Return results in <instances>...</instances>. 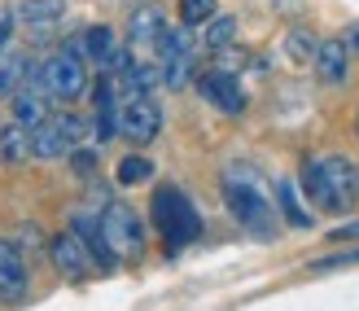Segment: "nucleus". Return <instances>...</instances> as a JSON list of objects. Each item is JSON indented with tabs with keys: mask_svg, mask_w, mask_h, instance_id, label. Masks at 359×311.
<instances>
[{
	"mask_svg": "<svg viewBox=\"0 0 359 311\" xmlns=\"http://www.w3.org/2000/svg\"><path fill=\"white\" fill-rule=\"evenodd\" d=\"M101 237H105V246H110V254L123 263H136L140 254H145V246H149V237H145V219H140L128 202H110L101 215Z\"/></svg>",
	"mask_w": 359,
	"mask_h": 311,
	"instance_id": "nucleus-8",
	"label": "nucleus"
},
{
	"mask_svg": "<svg viewBox=\"0 0 359 311\" xmlns=\"http://www.w3.org/2000/svg\"><path fill=\"white\" fill-rule=\"evenodd\" d=\"M355 127H359V119H355Z\"/></svg>",
	"mask_w": 359,
	"mask_h": 311,
	"instance_id": "nucleus-29",
	"label": "nucleus"
},
{
	"mask_svg": "<svg viewBox=\"0 0 359 311\" xmlns=\"http://www.w3.org/2000/svg\"><path fill=\"white\" fill-rule=\"evenodd\" d=\"M48 263H53V272H57L62 281H70V285H79V281H88V277L97 272L93 259H88V250H83V241H79L70 228L57 232V237L48 241Z\"/></svg>",
	"mask_w": 359,
	"mask_h": 311,
	"instance_id": "nucleus-10",
	"label": "nucleus"
},
{
	"mask_svg": "<svg viewBox=\"0 0 359 311\" xmlns=\"http://www.w3.org/2000/svg\"><path fill=\"white\" fill-rule=\"evenodd\" d=\"M316 79L325 88H342L351 79V53H346V40H320L316 44Z\"/></svg>",
	"mask_w": 359,
	"mask_h": 311,
	"instance_id": "nucleus-12",
	"label": "nucleus"
},
{
	"mask_svg": "<svg viewBox=\"0 0 359 311\" xmlns=\"http://www.w3.org/2000/svg\"><path fill=\"white\" fill-rule=\"evenodd\" d=\"M219 193H224L228 215L237 219L245 232H255V237H272L276 232V206H272V197L263 193L259 180H250L245 171H228Z\"/></svg>",
	"mask_w": 359,
	"mask_h": 311,
	"instance_id": "nucleus-2",
	"label": "nucleus"
},
{
	"mask_svg": "<svg viewBox=\"0 0 359 311\" xmlns=\"http://www.w3.org/2000/svg\"><path fill=\"white\" fill-rule=\"evenodd\" d=\"M114 180L123 189H136V185H149L154 180V162L145 154H128V158H118V167H114Z\"/></svg>",
	"mask_w": 359,
	"mask_h": 311,
	"instance_id": "nucleus-20",
	"label": "nucleus"
},
{
	"mask_svg": "<svg viewBox=\"0 0 359 311\" xmlns=\"http://www.w3.org/2000/svg\"><path fill=\"white\" fill-rule=\"evenodd\" d=\"M70 167H75L79 176H93L97 171V150H75L70 154Z\"/></svg>",
	"mask_w": 359,
	"mask_h": 311,
	"instance_id": "nucleus-24",
	"label": "nucleus"
},
{
	"mask_svg": "<svg viewBox=\"0 0 359 311\" xmlns=\"http://www.w3.org/2000/svg\"><path fill=\"white\" fill-rule=\"evenodd\" d=\"M35 75V66L27 53H18V48H5L0 53V97H13V93H22V88L31 84Z\"/></svg>",
	"mask_w": 359,
	"mask_h": 311,
	"instance_id": "nucleus-16",
	"label": "nucleus"
},
{
	"mask_svg": "<svg viewBox=\"0 0 359 311\" xmlns=\"http://www.w3.org/2000/svg\"><path fill=\"white\" fill-rule=\"evenodd\" d=\"M88 136H93V119H88V114H75V110L48 114L31 132V158L35 162H62V158H70L75 150H83Z\"/></svg>",
	"mask_w": 359,
	"mask_h": 311,
	"instance_id": "nucleus-5",
	"label": "nucleus"
},
{
	"mask_svg": "<svg viewBox=\"0 0 359 311\" xmlns=\"http://www.w3.org/2000/svg\"><path fill=\"white\" fill-rule=\"evenodd\" d=\"M232 40H237V18H232V13H215L206 22V31H202V48L224 53V48H232Z\"/></svg>",
	"mask_w": 359,
	"mask_h": 311,
	"instance_id": "nucleus-19",
	"label": "nucleus"
},
{
	"mask_svg": "<svg viewBox=\"0 0 359 311\" xmlns=\"http://www.w3.org/2000/svg\"><path fill=\"white\" fill-rule=\"evenodd\" d=\"M31 79H35V88H40L48 101H57V105H75L88 88H93V79H88V62L70 44H62L53 58H44L40 66H35Z\"/></svg>",
	"mask_w": 359,
	"mask_h": 311,
	"instance_id": "nucleus-4",
	"label": "nucleus"
},
{
	"mask_svg": "<svg viewBox=\"0 0 359 311\" xmlns=\"http://www.w3.org/2000/svg\"><path fill=\"white\" fill-rule=\"evenodd\" d=\"M163 132V105L154 93H118V119H114V136H123L128 145L145 150Z\"/></svg>",
	"mask_w": 359,
	"mask_h": 311,
	"instance_id": "nucleus-7",
	"label": "nucleus"
},
{
	"mask_svg": "<svg viewBox=\"0 0 359 311\" xmlns=\"http://www.w3.org/2000/svg\"><path fill=\"white\" fill-rule=\"evenodd\" d=\"M167 27H171V22L163 18V9H158V5H140V9H132V18H128V48H145V53H154Z\"/></svg>",
	"mask_w": 359,
	"mask_h": 311,
	"instance_id": "nucleus-13",
	"label": "nucleus"
},
{
	"mask_svg": "<svg viewBox=\"0 0 359 311\" xmlns=\"http://www.w3.org/2000/svg\"><path fill=\"white\" fill-rule=\"evenodd\" d=\"M9 40H13V18L5 13V18H0V53L9 48Z\"/></svg>",
	"mask_w": 359,
	"mask_h": 311,
	"instance_id": "nucleus-27",
	"label": "nucleus"
},
{
	"mask_svg": "<svg viewBox=\"0 0 359 311\" xmlns=\"http://www.w3.org/2000/svg\"><path fill=\"white\" fill-rule=\"evenodd\" d=\"M276 211H280V219L290 228H311L316 219H311V206L298 197V185L294 180H276Z\"/></svg>",
	"mask_w": 359,
	"mask_h": 311,
	"instance_id": "nucleus-17",
	"label": "nucleus"
},
{
	"mask_svg": "<svg viewBox=\"0 0 359 311\" xmlns=\"http://www.w3.org/2000/svg\"><path fill=\"white\" fill-rule=\"evenodd\" d=\"M329 237H333V241H359V219H351V224H337Z\"/></svg>",
	"mask_w": 359,
	"mask_h": 311,
	"instance_id": "nucleus-26",
	"label": "nucleus"
},
{
	"mask_svg": "<svg viewBox=\"0 0 359 311\" xmlns=\"http://www.w3.org/2000/svg\"><path fill=\"white\" fill-rule=\"evenodd\" d=\"M346 53L359 62V27H351V35H346Z\"/></svg>",
	"mask_w": 359,
	"mask_h": 311,
	"instance_id": "nucleus-28",
	"label": "nucleus"
},
{
	"mask_svg": "<svg viewBox=\"0 0 359 311\" xmlns=\"http://www.w3.org/2000/svg\"><path fill=\"white\" fill-rule=\"evenodd\" d=\"M66 13V0H13L9 18L13 22H27V27H48Z\"/></svg>",
	"mask_w": 359,
	"mask_h": 311,
	"instance_id": "nucleus-18",
	"label": "nucleus"
},
{
	"mask_svg": "<svg viewBox=\"0 0 359 311\" xmlns=\"http://www.w3.org/2000/svg\"><path fill=\"white\" fill-rule=\"evenodd\" d=\"M0 158L5 162H27L31 158V132L18 123H5L0 127Z\"/></svg>",
	"mask_w": 359,
	"mask_h": 311,
	"instance_id": "nucleus-21",
	"label": "nucleus"
},
{
	"mask_svg": "<svg viewBox=\"0 0 359 311\" xmlns=\"http://www.w3.org/2000/svg\"><path fill=\"white\" fill-rule=\"evenodd\" d=\"M298 193L307 197L316 211L325 215H342L359 202V162L329 154V158H307L298 171Z\"/></svg>",
	"mask_w": 359,
	"mask_h": 311,
	"instance_id": "nucleus-1",
	"label": "nucleus"
},
{
	"mask_svg": "<svg viewBox=\"0 0 359 311\" xmlns=\"http://www.w3.org/2000/svg\"><path fill=\"white\" fill-rule=\"evenodd\" d=\"M70 232L83 241V250H88V259H93L97 272H114L118 267V259L110 254V246H105V237H101V219L97 215H75L70 219Z\"/></svg>",
	"mask_w": 359,
	"mask_h": 311,
	"instance_id": "nucleus-14",
	"label": "nucleus"
},
{
	"mask_svg": "<svg viewBox=\"0 0 359 311\" xmlns=\"http://www.w3.org/2000/svg\"><path fill=\"white\" fill-rule=\"evenodd\" d=\"M346 263H359V246H355V250H346V254H329V259H320V263H316V272H329V267H346Z\"/></svg>",
	"mask_w": 359,
	"mask_h": 311,
	"instance_id": "nucleus-25",
	"label": "nucleus"
},
{
	"mask_svg": "<svg viewBox=\"0 0 359 311\" xmlns=\"http://www.w3.org/2000/svg\"><path fill=\"white\" fill-rule=\"evenodd\" d=\"M9 123H18V127H27V132H35V127H40L48 114H53V101L40 93V88H35V79L22 88V93H13L9 97Z\"/></svg>",
	"mask_w": 359,
	"mask_h": 311,
	"instance_id": "nucleus-15",
	"label": "nucleus"
},
{
	"mask_svg": "<svg viewBox=\"0 0 359 311\" xmlns=\"http://www.w3.org/2000/svg\"><path fill=\"white\" fill-rule=\"evenodd\" d=\"M149 219H154V228L163 232L167 250H184L189 241L202 237V215H197V206L189 202V193L175 189V185H158L154 189V197H149Z\"/></svg>",
	"mask_w": 359,
	"mask_h": 311,
	"instance_id": "nucleus-3",
	"label": "nucleus"
},
{
	"mask_svg": "<svg viewBox=\"0 0 359 311\" xmlns=\"http://www.w3.org/2000/svg\"><path fill=\"white\" fill-rule=\"evenodd\" d=\"M197 44L189 27H167L163 40H158L154 48V66H158V79H163V88H171V93H180V88H189L197 79Z\"/></svg>",
	"mask_w": 359,
	"mask_h": 311,
	"instance_id": "nucleus-6",
	"label": "nucleus"
},
{
	"mask_svg": "<svg viewBox=\"0 0 359 311\" xmlns=\"http://www.w3.org/2000/svg\"><path fill=\"white\" fill-rule=\"evenodd\" d=\"M31 294V272H27V259H22V246H13L0 237V303L13 307Z\"/></svg>",
	"mask_w": 359,
	"mask_h": 311,
	"instance_id": "nucleus-11",
	"label": "nucleus"
},
{
	"mask_svg": "<svg viewBox=\"0 0 359 311\" xmlns=\"http://www.w3.org/2000/svg\"><path fill=\"white\" fill-rule=\"evenodd\" d=\"M197 93H202L215 110H219V114H228V119H241V114H245V105H250L241 79L232 75V70H224V66L197 70Z\"/></svg>",
	"mask_w": 359,
	"mask_h": 311,
	"instance_id": "nucleus-9",
	"label": "nucleus"
},
{
	"mask_svg": "<svg viewBox=\"0 0 359 311\" xmlns=\"http://www.w3.org/2000/svg\"><path fill=\"white\" fill-rule=\"evenodd\" d=\"M175 9H180V27H189V31H193V27H206L210 18L219 13V5H215V0H180Z\"/></svg>",
	"mask_w": 359,
	"mask_h": 311,
	"instance_id": "nucleus-22",
	"label": "nucleus"
},
{
	"mask_svg": "<svg viewBox=\"0 0 359 311\" xmlns=\"http://www.w3.org/2000/svg\"><path fill=\"white\" fill-rule=\"evenodd\" d=\"M316 44H320V40H316L311 31H302V27L285 35V53H290L294 62H311V58H316Z\"/></svg>",
	"mask_w": 359,
	"mask_h": 311,
	"instance_id": "nucleus-23",
	"label": "nucleus"
}]
</instances>
